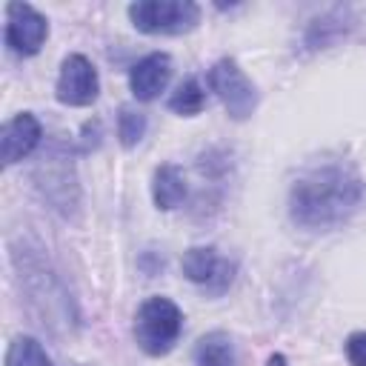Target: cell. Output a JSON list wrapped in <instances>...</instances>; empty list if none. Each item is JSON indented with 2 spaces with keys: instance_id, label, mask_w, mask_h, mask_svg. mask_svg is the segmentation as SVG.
I'll list each match as a JSON object with an SVG mask.
<instances>
[{
  "instance_id": "277c9868",
  "label": "cell",
  "mask_w": 366,
  "mask_h": 366,
  "mask_svg": "<svg viewBox=\"0 0 366 366\" xmlns=\"http://www.w3.org/2000/svg\"><path fill=\"white\" fill-rule=\"evenodd\" d=\"M209 83L212 89L217 92V97L223 100L226 112L234 117V120H246L252 112H254V103H257V94H254V86L249 83V77L237 69L234 60L223 57L212 66L209 71Z\"/></svg>"
},
{
  "instance_id": "6da1fadb",
  "label": "cell",
  "mask_w": 366,
  "mask_h": 366,
  "mask_svg": "<svg viewBox=\"0 0 366 366\" xmlns=\"http://www.w3.org/2000/svg\"><path fill=\"white\" fill-rule=\"evenodd\" d=\"M363 197V183L346 163L312 166L292 186V217L309 229H329L346 220Z\"/></svg>"
},
{
  "instance_id": "3957f363",
  "label": "cell",
  "mask_w": 366,
  "mask_h": 366,
  "mask_svg": "<svg viewBox=\"0 0 366 366\" xmlns=\"http://www.w3.org/2000/svg\"><path fill=\"white\" fill-rule=\"evenodd\" d=\"M134 29L146 34H183L200 20V9L189 0H140L129 6Z\"/></svg>"
},
{
  "instance_id": "9a60e30c",
  "label": "cell",
  "mask_w": 366,
  "mask_h": 366,
  "mask_svg": "<svg viewBox=\"0 0 366 366\" xmlns=\"http://www.w3.org/2000/svg\"><path fill=\"white\" fill-rule=\"evenodd\" d=\"M346 357L352 366H366V332H355L346 340Z\"/></svg>"
},
{
  "instance_id": "8fae6325",
  "label": "cell",
  "mask_w": 366,
  "mask_h": 366,
  "mask_svg": "<svg viewBox=\"0 0 366 366\" xmlns=\"http://www.w3.org/2000/svg\"><path fill=\"white\" fill-rule=\"evenodd\" d=\"M197 366H234V346L226 332H209L194 346Z\"/></svg>"
},
{
  "instance_id": "ba28073f",
  "label": "cell",
  "mask_w": 366,
  "mask_h": 366,
  "mask_svg": "<svg viewBox=\"0 0 366 366\" xmlns=\"http://www.w3.org/2000/svg\"><path fill=\"white\" fill-rule=\"evenodd\" d=\"M169 77H172L169 54L154 51V54L143 57L140 63H134V69L129 71V86H132V94L137 100H154L166 89Z\"/></svg>"
},
{
  "instance_id": "2e32d148",
  "label": "cell",
  "mask_w": 366,
  "mask_h": 366,
  "mask_svg": "<svg viewBox=\"0 0 366 366\" xmlns=\"http://www.w3.org/2000/svg\"><path fill=\"white\" fill-rule=\"evenodd\" d=\"M269 366H286V357L283 355H272L269 357Z\"/></svg>"
},
{
  "instance_id": "52a82bcc",
  "label": "cell",
  "mask_w": 366,
  "mask_h": 366,
  "mask_svg": "<svg viewBox=\"0 0 366 366\" xmlns=\"http://www.w3.org/2000/svg\"><path fill=\"white\" fill-rule=\"evenodd\" d=\"M234 266L229 260H223L212 246H194L183 254V274L197 283L200 289H206L209 295H220L229 289Z\"/></svg>"
},
{
  "instance_id": "30bf717a",
  "label": "cell",
  "mask_w": 366,
  "mask_h": 366,
  "mask_svg": "<svg viewBox=\"0 0 366 366\" xmlns=\"http://www.w3.org/2000/svg\"><path fill=\"white\" fill-rule=\"evenodd\" d=\"M152 197L157 203V209H174L183 197H186V180L183 172L172 163H163L154 169V180H152Z\"/></svg>"
},
{
  "instance_id": "8992f818",
  "label": "cell",
  "mask_w": 366,
  "mask_h": 366,
  "mask_svg": "<svg viewBox=\"0 0 366 366\" xmlns=\"http://www.w3.org/2000/svg\"><path fill=\"white\" fill-rule=\"evenodd\" d=\"M100 80L89 57L83 54H69L60 66L57 77V100L66 106H89L97 100Z\"/></svg>"
},
{
  "instance_id": "5bb4252c",
  "label": "cell",
  "mask_w": 366,
  "mask_h": 366,
  "mask_svg": "<svg viewBox=\"0 0 366 366\" xmlns=\"http://www.w3.org/2000/svg\"><path fill=\"white\" fill-rule=\"evenodd\" d=\"M143 132H146V114L137 112V109H132V106H123V109H120V117H117L120 143H123L126 149H132L134 143H140Z\"/></svg>"
},
{
  "instance_id": "7c38bea8",
  "label": "cell",
  "mask_w": 366,
  "mask_h": 366,
  "mask_svg": "<svg viewBox=\"0 0 366 366\" xmlns=\"http://www.w3.org/2000/svg\"><path fill=\"white\" fill-rule=\"evenodd\" d=\"M203 103H206V94H203V89H200V83H197L194 77H186V80L172 92V97H169V109L177 112V114H183V117L197 114V112L203 109Z\"/></svg>"
},
{
  "instance_id": "9c48e42d",
  "label": "cell",
  "mask_w": 366,
  "mask_h": 366,
  "mask_svg": "<svg viewBox=\"0 0 366 366\" xmlns=\"http://www.w3.org/2000/svg\"><path fill=\"white\" fill-rule=\"evenodd\" d=\"M40 123L34 114L23 112L17 117H11L3 126V166H11L17 160H23L26 154L34 152V146L40 143Z\"/></svg>"
},
{
  "instance_id": "5b68a950",
  "label": "cell",
  "mask_w": 366,
  "mask_h": 366,
  "mask_svg": "<svg viewBox=\"0 0 366 366\" xmlns=\"http://www.w3.org/2000/svg\"><path fill=\"white\" fill-rule=\"evenodd\" d=\"M49 23L46 17L31 9L29 3H9L6 9V43L14 54H37L40 46L46 43Z\"/></svg>"
},
{
  "instance_id": "4fadbf2b",
  "label": "cell",
  "mask_w": 366,
  "mask_h": 366,
  "mask_svg": "<svg viewBox=\"0 0 366 366\" xmlns=\"http://www.w3.org/2000/svg\"><path fill=\"white\" fill-rule=\"evenodd\" d=\"M6 366H51V363L34 337H14L6 352Z\"/></svg>"
},
{
  "instance_id": "7a4b0ae2",
  "label": "cell",
  "mask_w": 366,
  "mask_h": 366,
  "mask_svg": "<svg viewBox=\"0 0 366 366\" xmlns=\"http://www.w3.org/2000/svg\"><path fill=\"white\" fill-rule=\"evenodd\" d=\"M180 329H183V315L169 297H149L137 309L134 337H137V346L152 357L166 355L180 337Z\"/></svg>"
}]
</instances>
